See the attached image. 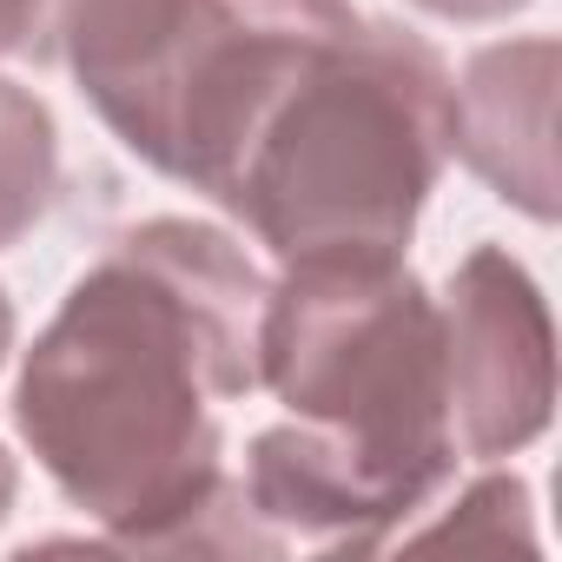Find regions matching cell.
Instances as JSON below:
<instances>
[{
	"instance_id": "cell-2",
	"label": "cell",
	"mask_w": 562,
	"mask_h": 562,
	"mask_svg": "<svg viewBox=\"0 0 562 562\" xmlns=\"http://www.w3.org/2000/svg\"><path fill=\"white\" fill-rule=\"evenodd\" d=\"M258 391L285 404L245 450V503L325 549H384L457 476L437 299L404 258L278 265L258 312Z\"/></svg>"
},
{
	"instance_id": "cell-1",
	"label": "cell",
	"mask_w": 562,
	"mask_h": 562,
	"mask_svg": "<svg viewBox=\"0 0 562 562\" xmlns=\"http://www.w3.org/2000/svg\"><path fill=\"white\" fill-rule=\"evenodd\" d=\"M258 258L205 218L126 225L60 299L14 384L54 490L133 555H278L225 476L218 404L258 391Z\"/></svg>"
},
{
	"instance_id": "cell-5",
	"label": "cell",
	"mask_w": 562,
	"mask_h": 562,
	"mask_svg": "<svg viewBox=\"0 0 562 562\" xmlns=\"http://www.w3.org/2000/svg\"><path fill=\"white\" fill-rule=\"evenodd\" d=\"M437 331L457 457L496 463L529 450L555 417V331L529 265L509 245H476L443 278Z\"/></svg>"
},
{
	"instance_id": "cell-11",
	"label": "cell",
	"mask_w": 562,
	"mask_h": 562,
	"mask_svg": "<svg viewBox=\"0 0 562 562\" xmlns=\"http://www.w3.org/2000/svg\"><path fill=\"white\" fill-rule=\"evenodd\" d=\"M14 496H21V463L8 457V443H0V516L14 509Z\"/></svg>"
},
{
	"instance_id": "cell-4",
	"label": "cell",
	"mask_w": 562,
	"mask_h": 562,
	"mask_svg": "<svg viewBox=\"0 0 562 562\" xmlns=\"http://www.w3.org/2000/svg\"><path fill=\"white\" fill-rule=\"evenodd\" d=\"M351 21V0H60V60L133 159L218 205L278 93Z\"/></svg>"
},
{
	"instance_id": "cell-6",
	"label": "cell",
	"mask_w": 562,
	"mask_h": 562,
	"mask_svg": "<svg viewBox=\"0 0 562 562\" xmlns=\"http://www.w3.org/2000/svg\"><path fill=\"white\" fill-rule=\"evenodd\" d=\"M555 34L490 41L450 74V159H463L503 205L549 225L555 218Z\"/></svg>"
},
{
	"instance_id": "cell-8",
	"label": "cell",
	"mask_w": 562,
	"mask_h": 562,
	"mask_svg": "<svg viewBox=\"0 0 562 562\" xmlns=\"http://www.w3.org/2000/svg\"><path fill=\"white\" fill-rule=\"evenodd\" d=\"M529 483L509 476V470H490L476 476L450 516L424 522V529H404V542H457V549H536V516H529Z\"/></svg>"
},
{
	"instance_id": "cell-9",
	"label": "cell",
	"mask_w": 562,
	"mask_h": 562,
	"mask_svg": "<svg viewBox=\"0 0 562 562\" xmlns=\"http://www.w3.org/2000/svg\"><path fill=\"white\" fill-rule=\"evenodd\" d=\"M0 60L54 67L60 60V0H0Z\"/></svg>"
},
{
	"instance_id": "cell-7",
	"label": "cell",
	"mask_w": 562,
	"mask_h": 562,
	"mask_svg": "<svg viewBox=\"0 0 562 562\" xmlns=\"http://www.w3.org/2000/svg\"><path fill=\"white\" fill-rule=\"evenodd\" d=\"M60 192V126L54 106L0 74V251L47 218Z\"/></svg>"
},
{
	"instance_id": "cell-10",
	"label": "cell",
	"mask_w": 562,
	"mask_h": 562,
	"mask_svg": "<svg viewBox=\"0 0 562 562\" xmlns=\"http://www.w3.org/2000/svg\"><path fill=\"white\" fill-rule=\"evenodd\" d=\"M411 8L430 14V21H450V27H490V21L522 14L529 0H411Z\"/></svg>"
},
{
	"instance_id": "cell-3",
	"label": "cell",
	"mask_w": 562,
	"mask_h": 562,
	"mask_svg": "<svg viewBox=\"0 0 562 562\" xmlns=\"http://www.w3.org/2000/svg\"><path fill=\"white\" fill-rule=\"evenodd\" d=\"M450 166V60L397 21L338 27L265 113L225 212L278 258H404Z\"/></svg>"
},
{
	"instance_id": "cell-12",
	"label": "cell",
	"mask_w": 562,
	"mask_h": 562,
	"mask_svg": "<svg viewBox=\"0 0 562 562\" xmlns=\"http://www.w3.org/2000/svg\"><path fill=\"white\" fill-rule=\"evenodd\" d=\"M14 338H21V325H14V299H8V285H0V364L14 358Z\"/></svg>"
}]
</instances>
